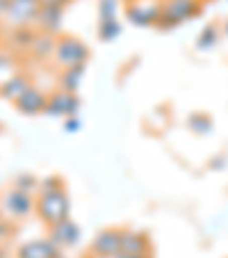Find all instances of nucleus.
<instances>
[{"instance_id":"nucleus-1","label":"nucleus","mask_w":228,"mask_h":258,"mask_svg":"<svg viewBox=\"0 0 228 258\" xmlns=\"http://www.w3.org/2000/svg\"><path fill=\"white\" fill-rule=\"evenodd\" d=\"M203 12V0H160V19L156 28L171 30Z\"/></svg>"},{"instance_id":"nucleus-2","label":"nucleus","mask_w":228,"mask_h":258,"mask_svg":"<svg viewBox=\"0 0 228 258\" xmlns=\"http://www.w3.org/2000/svg\"><path fill=\"white\" fill-rule=\"evenodd\" d=\"M37 215L46 226H53L62 219L71 217V199H68L66 187L37 197Z\"/></svg>"},{"instance_id":"nucleus-3","label":"nucleus","mask_w":228,"mask_h":258,"mask_svg":"<svg viewBox=\"0 0 228 258\" xmlns=\"http://www.w3.org/2000/svg\"><path fill=\"white\" fill-rule=\"evenodd\" d=\"M53 59L62 69L87 67L89 48H87V44H85V41L78 39V37H57V46H55Z\"/></svg>"},{"instance_id":"nucleus-4","label":"nucleus","mask_w":228,"mask_h":258,"mask_svg":"<svg viewBox=\"0 0 228 258\" xmlns=\"http://www.w3.org/2000/svg\"><path fill=\"white\" fill-rule=\"evenodd\" d=\"M39 10H41L39 0H12L7 12L3 14V19L12 28H34Z\"/></svg>"},{"instance_id":"nucleus-5","label":"nucleus","mask_w":228,"mask_h":258,"mask_svg":"<svg viewBox=\"0 0 228 258\" xmlns=\"http://www.w3.org/2000/svg\"><path fill=\"white\" fill-rule=\"evenodd\" d=\"M0 208L5 210L12 219H25L30 213L37 210V199L28 192H21L16 187H10V190L3 195L0 199Z\"/></svg>"},{"instance_id":"nucleus-6","label":"nucleus","mask_w":228,"mask_h":258,"mask_svg":"<svg viewBox=\"0 0 228 258\" xmlns=\"http://www.w3.org/2000/svg\"><path fill=\"white\" fill-rule=\"evenodd\" d=\"M126 19L135 28H156L160 19V0H150V3H130L126 5Z\"/></svg>"},{"instance_id":"nucleus-7","label":"nucleus","mask_w":228,"mask_h":258,"mask_svg":"<svg viewBox=\"0 0 228 258\" xmlns=\"http://www.w3.org/2000/svg\"><path fill=\"white\" fill-rule=\"evenodd\" d=\"M80 110V98L78 94L64 92V89H57V92L48 94V105H46V112L48 117H78Z\"/></svg>"},{"instance_id":"nucleus-8","label":"nucleus","mask_w":228,"mask_h":258,"mask_svg":"<svg viewBox=\"0 0 228 258\" xmlns=\"http://www.w3.org/2000/svg\"><path fill=\"white\" fill-rule=\"evenodd\" d=\"M80 238H83V231H80V226L75 224L71 217H66V219H62V222H57V224L48 226V240L59 249L78 247Z\"/></svg>"},{"instance_id":"nucleus-9","label":"nucleus","mask_w":228,"mask_h":258,"mask_svg":"<svg viewBox=\"0 0 228 258\" xmlns=\"http://www.w3.org/2000/svg\"><path fill=\"white\" fill-rule=\"evenodd\" d=\"M121 251V229H103L94 235L89 256H114Z\"/></svg>"},{"instance_id":"nucleus-10","label":"nucleus","mask_w":228,"mask_h":258,"mask_svg":"<svg viewBox=\"0 0 228 258\" xmlns=\"http://www.w3.org/2000/svg\"><path fill=\"white\" fill-rule=\"evenodd\" d=\"M46 105H48V94L44 92L41 87L32 85L19 101L14 103V107L19 110L21 114H28V117H34V114H44Z\"/></svg>"},{"instance_id":"nucleus-11","label":"nucleus","mask_w":228,"mask_h":258,"mask_svg":"<svg viewBox=\"0 0 228 258\" xmlns=\"http://www.w3.org/2000/svg\"><path fill=\"white\" fill-rule=\"evenodd\" d=\"M121 251L128 256H146L150 258L153 247H150V240L146 233L132 229H121Z\"/></svg>"},{"instance_id":"nucleus-12","label":"nucleus","mask_w":228,"mask_h":258,"mask_svg":"<svg viewBox=\"0 0 228 258\" xmlns=\"http://www.w3.org/2000/svg\"><path fill=\"white\" fill-rule=\"evenodd\" d=\"M30 87H32V78H30L25 71H16L5 83H0V98L16 103Z\"/></svg>"},{"instance_id":"nucleus-13","label":"nucleus","mask_w":228,"mask_h":258,"mask_svg":"<svg viewBox=\"0 0 228 258\" xmlns=\"http://www.w3.org/2000/svg\"><path fill=\"white\" fill-rule=\"evenodd\" d=\"M59 253H62V249L55 247L48 238H39L21 244L19 251H16V258H57Z\"/></svg>"},{"instance_id":"nucleus-14","label":"nucleus","mask_w":228,"mask_h":258,"mask_svg":"<svg viewBox=\"0 0 228 258\" xmlns=\"http://www.w3.org/2000/svg\"><path fill=\"white\" fill-rule=\"evenodd\" d=\"M62 14L64 10L62 7H44L41 5L39 14H37V28L41 32H48V34H57L59 28H62Z\"/></svg>"},{"instance_id":"nucleus-15","label":"nucleus","mask_w":228,"mask_h":258,"mask_svg":"<svg viewBox=\"0 0 228 258\" xmlns=\"http://www.w3.org/2000/svg\"><path fill=\"white\" fill-rule=\"evenodd\" d=\"M34 37H37V30L34 28H12L5 39L12 50H25V53H28Z\"/></svg>"},{"instance_id":"nucleus-16","label":"nucleus","mask_w":228,"mask_h":258,"mask_svg":"<svg viewBox=\"0 0 228 258\" xmlns=\"http://www.w3.org/2000/svg\"><path fill=\"white\" fill-rule=\"evenodd\" d=\"M55 46H57L55 34L37 32V37H34V41H32V46H30L28 53L34 55L37 59H46V57H53L55 55Z\"/></svg>"},{"instance_id":"nucleus-17","label":"nucleus","mask_w":228,"mask_h":258,"mask_svg":"<svg viewBox=\"0 0 228 258\" xmlns=\"http://www.w3.org/2000/svg\"><path fill=\"white\" fill-rule=\"evenodd\" d=\"M85 76V67H71V69H62V76H59V85H62L64 92L78 94V87L83 83Z\"/></svg>"},{"instance_id":"nucleus-18","label":"nucleus","mask_w":228,"mask_h":258,"mask_svg":"<svg viewBox=\"0 0 228 258\" xmlns=\"http://www.w3.org/2000/svg\"><path fill=\"white\" fill-rule=\"evenodd\" d=\"M219 41V28L217 25H205L196 37V50H210L212 46H217Z\"/></svg>"},{"instance_id":"nucleus-19","label":"nucleus","mask_w":228,"mask_h":258,"mask_svg":"<svg viewBox=\"0 0 228 258\" xmlns=\"http://www.w3.org/2000/svg\"><path fill=\"white\" fill-rule=\"evenodd\" d=\"M187 126H189V131H194L196 135H208V133L212 131V119L203 112H194V114H189Z\"/></svg>"},{"instance_id":"nucleus-20","label":"nucleus","mask_w":228,"mask_h":258,"mask_svg":"<svg viewBox=\"0 0 228 258\" xmlns=\"http://www.w3.org/2000/svg\"><path fill=\"white\" fill-rule=\"evenodd\" d=\"M121 23L117 19H110V21H101L98 23V39L101 41H114L121 34Z\"/></svg>"},{"instance_id":"nucleus-21","label":"nucleus","mask_w":228,"mask_h":258,"mask_svg":"<svg viewBox=\"0 0 228 258\" xmlns=\"http://www.w3.org/2000/svg\"><path fill=\"white\" fill-rule=\"evenodd\" d=\"M12 187H16L21 192H28V195H34V192H39V180L32 174H19L14 178V185Z\"/></svg>"},{"instance_id":"nucleus-22","label":"nucleus","mask_w":228,"mask_h":258,"mask_svg":"<svg viewBox=\"0 0 228 258\" xmlns=\"http://www.w3.org/2000/svg\"><path fill=\"white\" fill-rule=\"evenodd\" d=\"M16 71H19V69H16L14 55L0 48V83H5V80L10 78V76H14Z\"/></svg>"},{"instance_id":"nucleus-23","label":"nucleus","mask_w":228,"mask_h":258,"mask_svg":"<svg viewBox=\"0 0 228 258\" xmlns=\"http://www.w3.org/2000/svg\"><path fill=\"white\" fill-rule=\"evenodd\" d=\"M119 14V0H98V19L110 21Z\"/></svg>"},{"instance_id":"nucleus-24","label":"nucleus","mask_w":228,"mask_h":258,"mask_svg":"<svg viewBox=\"0 0 228 258\" xmlns=\"http://www.w3.org/2000/svg\"><path fill=\"white\" fill-rule=\"evenodd\" d=\"M62 187H64V178H62V176H46V178L39 180V195L62 190Z\"/></svg>"},{"instance_id":"nucleus-25","label":"nucleus","mask_w":228,"mask_h":258,"mask_svg":"<svg viewBox=\"0 0 228 258\" xmlns=\"http://www.w3.org/2000/svg\"><path fill=\"white\" fill-rule=\"evenodd\" d=\"M12 233H14V226H12L7 219L0 217V247H3V244L12 238Z\"/></svg>"},{"instance_id":"nucleus-26","label":"nucleus","mask_w":228,"mask_h":258,"mask_svg":"<svg viewBox=\"0 0 228 258\" xmlns=\"http://www.w3.org/2000/svg\"><path fill=\"white\" fill-rule=\"evenodd\" d=\"M64 131L66 133H78L80 131V119L78 117H68L66 121H64Z\"/></svg>"},{"instance_id":"nucleus-27","label":"nucleus","mask_w":228,"mask_h":258,"mask_svg":"<svg viewBox=\"0 0 228 258\" xmlns=\"http://www.w3.org/2000/svg\"><path fill=\"white\" fill-rule=\"evenodd\" d=\"M71 0H39V5H44V7H66Z\"/></svg>"},{"instance_id":"nucleus-28","label":"nucleus","mask_w":228,"mask_h":258,"mask_svg":"<svg viewBox=\"0 0 228 258\" xmlns=\"http://www.w3.org/2000/svg\"><path fill=\"white\" fill-rule=\"evenodd\" d=\"M10 3H12V0H0V16H3V14H5V12H7V7H10Z\"/></svg>"},{"instance_id":"nucleus-29","label":"nucleus","mask_w":228,"mask_h":258,"mask_svg":"<svg viewBox=\"0 0 228 258\" xmlns=\"http://www.w3.org/2000/svg\"><path fill=\"white\" fill-rule=\"evenodd\" d=\"M0 258H5V249L0 247Z\"/></svg>"},{"instance_id":"nucleus-30","label":"nucleus","mask_w":228,"mask_h":258,"mask_svg":"<svg viewBox=\"0 0 228 258\" xmlns=\"http://www.w3.org/2000/svg\"><path fill=\"white\" fill-rule=\"evenodd\" d=\"M223 32H226V34H228V21H226V25H223Z\"/></svg>"},{"instance_id":"nucleus-31","label":"nucleus","mask_w":228,"mask_h":258,"mask_svg":"<svg viewBox=\"0 0 228 258\" xmlns=\"http://www.w3.org/2000/svg\"><path fill=\"white\" fill-rule=\"evenodd\" d=\"M128 258H146V256H128Z\"/></svg>"},{"instance_id":"nucleus-32","label":"nucleus","mask_w":228,"mask_h":258,"mask_svg":"<svg viewBox=\"0 0 228 258\" xmlns=\"http://www.w3.org/2000/svg\"><path fill=\"white\" fill-rule=\"evenodd\" d=\"M126 3H128V5H130V3H137V0H126Z\"/></svg>"},{"instance_id":"nucleus-33","label":"nucleus","mask_w":228,"mask_h":258,"mask_svg":"<svg viewBox=\"0 0 228 258\" xmlns=\"http://www.w3.org/2000/svg\"><path fill=\"white\" fill-rule=\"evenodd\" d=\"M57 258H66V256H64V253H59V256H57Z\"/></svg>"},{"instance_id":"nucleus-34","label":"nucleus","mask_w":228,"mask_h":258,"mask_svg":"<svg viewBox=\"0 0 228 258\" xmlns=\"http://www.w3.org/2000/svg\"><path fill=\"white\" fill-rule=\"evenodd\" d=\"M0 41H3V34H0Z\"/></svg>"}]
</instances>
